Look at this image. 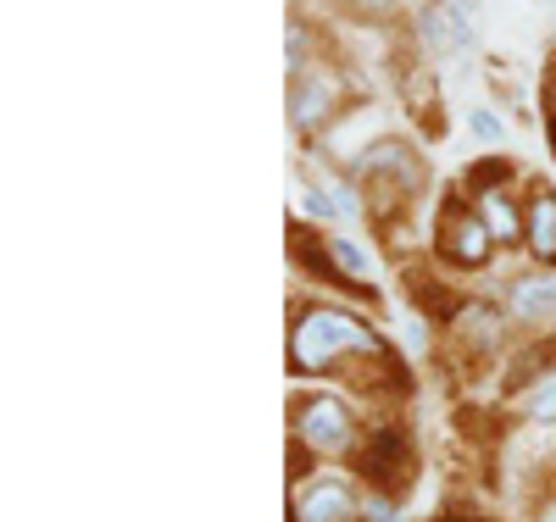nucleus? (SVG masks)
I'll return each instance as SVG.
<instances>
[{
  "mask_svg": "<svg viewBox=\"0 0 556 522\" xmlns=\"http://www.w3.org/2000/svg\"><path fill=\"white\" fill-rule=\"evenodd\" d=\"M362 351H374V334L345 317V311H329V306H317L295 322V340H290V361L295 372H323V367H334L345 356H362Z\"/></svg>",
  "mask_w": 556,
  "mask_h": 522,
  "instance_id": "obj_1",
  "label": "nucleus"
},
{
  "mask_svg": "<svg viewBox=\"0 0 556 522\" xmlns=\"http://www.w3.org/2000/svg\"><path fill=\"white\" fill-rule=\"evenodd\" d=\"M362 178H367V206H374V217H390L406 195L424 189V167H417V156L401 145V139H384V145L367 151Z\"/></svg>",
  "mask_w": 556,
  "mask_h": 522,
  "instance_id": "obj_2",
  "label": "nucleus"
},
{
  "mask_svg": "<svg viewBox=\"0 0 556 522\" xmlns=\"http://www.w3.org/2000/svg\"><path fill=\"white\" fill-rule=\"evenodd\" d=\"M490 245H495V233H490V222L479 212H462V206L445 212V222H440V256H451L462 267H484Z\"/></svg>",
  "mask_w": 556,
  "mask_h": 522,
  "instance_id": "obj_3",
  "label": "nucleus"
},
{
  "mask_svg": "<svg viewBox=\"0 0 556 522\" xmlns=\"http://www.w3.org/2000/svg\"><path fill=\"white\" fill-rule=\"evenodd\" d=\"M295 434H301L306 450H345L351 445V417H345L340 400L317 395V400H306L295 411Z\"/></svg>",
  "mask_w": 556,
  "mask_h": 522,
  "instance_id": "obj_4",
  "label": "nucleus"
},
{
  "mask_svg": "<svg viewBox=\"0 0 556 522\" xmlns=\"http://www.w3.org/2000/svg\"><path fill=\"white\" fill-rule=\"evenodd\" d=\"M351 517H356V500L340 479H317L295 500V522H351Z\"/></svg>",
  "mask_w": 556,
  "mask_h": 522,
  "instance_id": "obj_5",
  "label": "nucleus"
},
{
  "mask_svg": "<svg viewBox=\"0 0 556 522\" xmlns=\"http://www.w3.org/2000/svg\"><path fill=\"white\" fill-rule=\"evenodd\" d=\"M329 112H334V78L301 73V78H295V94H290V123H295V128H317Z\"/></svg>",
  "mask_w": 556,
  "mask_h": 522,
  "instance_id": "obj_6",
  "label": "nucleus"
},
{
  "mask_svg": "<svg viewBox=\"0 0 556 522\" xmlns=\"http://www.w3.org/2000/svg\"><path fill=\"white\" fill-rule=\"evenodd\" d=\"M506 311L523 317V322H540L556 311V278H513V290H506Z\"/></svg>",
  "mask_w": 556,
  "mask_h": 522,
  "instance_id": "obj_7",
  "label": "nucleus"
},
{
  "mask_svg": "<svg viewBox=\"0 0 556 522\" xmlns=\"http://www.w3.org/2000/svg\"><path fill=\"white\" fill-rule=\"evenodd\" d=\"M367 472H379L384 484H401L406 479V440L401 434H379L374 450H367Z\"/></svg>",
  "mask_w": 556,
  "mask_h": 522,
  "instance_id": "obj_8",
  "label": "nucleus"
},
{
  "mask_svg": "<svg viewBox=\"0 0 556 522\" xmlns=\"http://www.w3.org/2000/svg\"><path fill=\"white\" fill-rule=\"evenodd\" d=\"M529 240L540 256H556V195H534L529 206Z\"/></svg>",
  "mask_w": 556,
  "mask_h": 522,
  "instance_id": "obj_9",
  "label": "nucleus"
},
{
  "mask_svg": "<svg viewBox=\"0 0 556 522\" xmlns=\"http://www.w3.org/2000/svg\"><path fill=\"white\" fill-rule=\"evenodd\" d=\"M329 256H334V267H340L351 283H374V262H367L351 240H334V245H329Z\"/></svg>",
  "mask_w": 556,
  "mask_h": 522,
  "instance_id": "obj_10",
  "label": "nucleus"
},
{
  "mask_svg": "<svg viewBox=\"0 0 556 522\" xmlns=\"http://www.w3.org/2000/svg\"><path fill=\"white\" fill-rule=\"evenodd\" d=\"M484 222H490L495 240H518V217H513V206L501 201V189H484Z\"/></svg>",
  "mask_w": 556,
  "mask_h": 522,
  "instance_id": "obj_11",
  "label": "nucleus"
},
{
  "mask_svg": "<svg viewBox=\"0 0 556 522\" xmlns=\"http://www.w3.org/2000/svg\"><path fill=\"white\" fill-rule=\"evenodd\" d=\"M424 39L434 44V51H451V44L462 39V23L445 7H434V12H424Z\"/></svg>",
  "mask_w": 556,
  "mask_h": 522,
  "instance_id": "obj_12",
  "label": "nucleus"
},
{
  "mask_svg": "<svg viewBox=\"0 0 556 522\" xmlns=\"http://www.w3.org/2000/svg\"><path fill=\"white\" fill-rule=\"evenodd\" d=\"M523 411H529V417H540V422H545V417H556V372H540V378H534L529 395H523Z\"/></svg>",
  "mask_w": 556,
  "mask_h": 522,
  "instance_id": "obj_13",
  "label": "nucleus"
},
{
  "mask_svg": "<svg viewBox=\"0 0 556 522\" xmlns=\"http://www.w3.org/2000/svg\"><path fill=\"white\" fill-rule=\"evenodd\" d=\"M473 133L479 139H501V117L495 112H473Z\"/></svg>",
  "mask_w": 556,
  "mask_h": 522,
  "instance_id": "obj_14",
  "label": "nucleus"
},
{
  "mask_svg": "<svg viewBox=\"0 0 556 522\" xmlns=\"http://www.w3.org/2000/svg\"><path fill=\"white\" fill-rule=\"evenodd\" d=\"M451 7H468V12H479V0H451Z\"/></svg>",
  "mask_w": 556,
  "mask_h": 522,
  "instance_id": "obj_15",
  "label": "nucleus"
},
{
  "mask_svg": "<svg viewBox=\"0 0 556 522\" xmlns=\"http://www.w3.org/2000/svg\"><path fill=\"white\" fill-rule=\"evenodd\" d=\"M545 522H556V506H551V511H545Z\"/></svg>",
  "mask_w": 556,
  "mask_h": 522,
  "instance_id": "obj_16",
  "label": "nucleus"
}]
</instances>
